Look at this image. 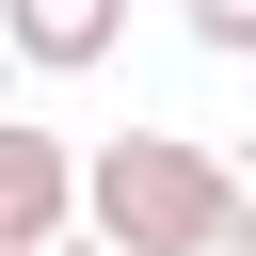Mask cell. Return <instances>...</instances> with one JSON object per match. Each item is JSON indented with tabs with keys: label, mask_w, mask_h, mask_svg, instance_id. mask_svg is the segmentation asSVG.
<instances>
[{
	"label": "cell",
	"mask_w": 256,
	"mask_h": 256,
	"mask_svg": "<svg viewBox=\"0 0 256 256\" xmlns=\"http://www.w3.org/2000/svg\"><path fill=\"white\" fill-rule=\"evenodd\" d=\"M240 224H256V192L192 128H112L80 160V240H112V256H240Z\"/></svg>",
	"instance_id": "1"
},
{
	"label": "cell",
	"mask_w": 256,
	"mask_h": 256,
	"mask_svg": "<svg viewBox=\"0 0 256 256\" xmlns=\"http://www.w3.org/2000/svg\"><path fill=\"white\" fill-rule=\"evenodd\" d=\"M64 240H80V144L0 128V256H64Z\"/></svg>",
	"instance_id": "2"
},
{
	"label": "cell",
	"mask_w": 256,
	"mask_h": 256,
	"mask_svg": "<svg viewBox=\"0 0 256 256\" xmlns=\"http://www.w3.org/2000/svg\"><path fill=\"white\" fill-rule=\"evenodd\" d=\"M0 48H16L32 80H80V64L128 48V0H0Z\"/></svg>",
	"instance_id": "3"
},
{
	"label": "cell",
	"mask_w": 256,
	"mask_h": 256,
	"mask_svg": "<svg viewBox=\"0 0 256 256\" xmlns=\"http://www.w3.org/2000/svg\"><path fill=\"white\" fill-rule=\"evenodd\" d=\"M192 16V48H224V64H256V0H176Z\"/></svg>",
	"instance_id": "4"
},
{
	"label": "cell",
	"mask_w": 256,
	"mask_h": 256,
	"mask_svg": "<svg viewBox=\"0 0 256 256\" xmlns=\"http://www.w3.org/2000/svg\"><path fill=\"white\" fill-rule=\"evenodd\" d=\"M0 128H16V48H0Z\"/></svg>",
	"instance_id": "5"
},
{
	"label": "cell",
	"mask_w": 256,
	"mask_h": 256,
	"mask_svg": "<svg viewBox=\"0 0 256 256\" xmlns=\"http://www.w3.org/2000/svg\"><path fill=\"white\" fill-rule=\"evenodd\" d=\"M64 256H112V240H64Z\"/></svg>",
	"instance_id": "6"
},
{
	"label": "cell",
	"mask_w": 256,
	"mask_h": 256,
	"mask_svg": "<svg viewBox=\"0 0 256 256\" xmlns=\"http://www.w3.org/2000/svg\"><path fill=\"white\" fill-rule=\"evenodd\" d=\"M240 256H256V224H240Z\"/></svg>",
	"instance_id": "7"
}]
</instances>
